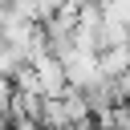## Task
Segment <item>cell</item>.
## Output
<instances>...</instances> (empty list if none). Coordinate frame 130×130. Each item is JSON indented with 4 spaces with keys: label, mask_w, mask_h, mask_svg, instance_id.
<instances>
[{
    "label": "cell",
    "mask_w": 130,
    "mask_h": 130,
    "mask_svg": "<svg viewBox=\"0 0 130 130\" xmlns=\"http://www.w3.org/2000/svg\"><path fill=\"white\" fill-rule=\"evenodd\" d=\"M8 130H41V126H37V122H12Z\"/></svg>",
    "instance_id": "obj_1"
}]
</instances>
